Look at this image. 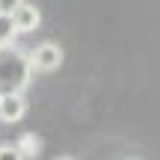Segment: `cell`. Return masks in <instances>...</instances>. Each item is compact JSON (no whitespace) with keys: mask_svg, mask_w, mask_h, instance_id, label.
<instances>
[{"mask_svg":"<svg viewBox=\"0 0 160 160\" xmlns=\"http://www.w3.org/2000/svg\"><path fill=\"white\" fill-rule=\"evenodd\" d=\"M0 160H24L15 142H0Z\"/></svg>","mask_w":160,"mask_h":160,"instance_id":"52a82bcc","label":"cell"},{"mask_svg":"<svg viewBox=\"0 0 160 160\" xmlns=\"http://www.w3.org/2000/svg\"><path fill=\"white\" fill-rule=\"evenodd\" d=\"M24 116H27L24 92H3V98H0V122L3 125H18Z\"/></svg>","mask_w":160,"mask_h":160,"instance_id":"3957f363","label":"cell"},{"mask_svg":"<svg viewBox=\"0 0 160 160\" xmlns=\"http://www.w3.org/2000/svg\"><path fill=\"white\" fill-rule=\"evenodd\" d=\"M15 145H18V151L24 154V160H36L42 154V137L39 133H33V131H27V133H21V137L15 139Z\"/></svg>","mask_w":160,"mask_h":160,"instance_id":"5b68a950","label":"cell"},{"mask_svg":"<svg viewBox=\"0 0 160 160\" xmlns=\"http://www.w3.org/2000/svg\"><path fill=\"white\" fill-rule=\"evenodd\" d=\"M27 57H30L33 71H39V74H51V71H57L59 65H62L65 53H62V48H59L57 42H42V45H36Z\"/></svg>","mask_w":160,"mask_h":160,"instance_id":"7a4b0ae2","label":"cell"},{"mask_svg":"<svg viewBox=\"0 0 160 160\" xmlns=\"http://www.w3.org/2000/svg\"><path fill=\"white\" fill-rule=\"evenodd\" d=\"M12 21H15V27H18V33H36V30L42 27V12H39V6H33V3H27L24 0L21 6H18V12L12 15Z\"/></svg>","mask_w":160,"mask_h":160,"instance_id":"277c9868","label":"cell"},{"mask_svg":"<svg viewBox=\"0 0 160 160\" xmlns=\"http://www.w3.org/2000/svg\"><path fill=\"white\" fill-rule=\"evenodd\" d=\"M21 3H24V0H0V15H9V18H12Z\"/></svg>","mask_w":160,"mask_h":160,"instance_id":"ba28073f","label":"cell"},{"mask_svg":"<svg viewBox=\"0 0 160 160\" xmlns=\"http://www.w3.org/2000/svg\"><path fill=\"white\" fill-rule=\"evenodd\" d=\"M59 160H71V157H59Z\"/></svg>","mask_w":160,"mask_h":160,"instance_id":"9c48e42d","label":"cell"},{"mask_svg":"<svg viewBox=\"0 0 160 160\" xmlns=\"http://www.w3.org/2000/svg\"><path fill=\"white\" fill-rule=\"evenodd\" d=\"M0 98H3V89H0Z\"/></svg>","mask_w":160,"mask_h":160,"instance_id":"30bf717a","label":"cell"},{"mask_svg":"<svg viewBox=\"0 0 160 160\" xmlns=\"http://www.w3.org/2000/svg\"><path fill=\"white\" fill-rule=\"evenodd\" d=\"M33 65H30V57L21 53L18 48H6L0 51V89L3 92H24L30 86V77H33Z\"/></svg>","mask_w":160,"mask_h":160,"instance_id":"6da1fadb","label":"cell"},{"mask_svg":"<svg viewBox=\"0 0 160 160\" xmlns=\"http://www.w3.org/2000/svg\"><path fill=\"white\" fill-rule=\"evenodd\" d=\"M131 160H137V157H131Z\"/></svg>","mask_w":160,"mask_h":160,"instance_id":"8fae6325","label":"cell"},{"mask_svg":"<svg viewBox=\"0 0 160 160\" xmlns=\"http://www.w3.org/2000/svg\"><path fill=\"white\" fill-rule=\"evenodd\" d=\"M18 27L15 21H12L9 15H0V51H6V48H15L18 45Z\"/></svg>","mask_w":160,"mask_h":160,"instance_id":"8992f818","label":"cell"}]
</instances>
